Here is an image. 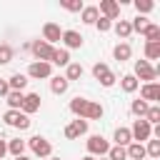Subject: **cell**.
Wrapping results in <instances>:
<instances>
[{
    "label": "cell",
    "mask_w": 160,
    "mask_h": 160,
    "mask_svg": "<svg viewBox=\"0 0 160 160\" xmlns=\"http://www.w3.org/2000/svg\"><path fill=\"white\" fill-rule=\"evenodd\" d=\"M132 5H135V10H138V15H148V12H152V8H155L152 0H132Z\"/></svg>",
    "instance_id": "36"
},
{
    "label": "cell",
    "mask_w": 160,
    "mask_h": 160,
    "mask_svg": "<svg viewBox=\"0 0 160 160\" xmlns=\"http://www.w3.org/2000/svg\"><path fill=\"white\" fill-rule=\"evenodd\" d=\"M38 110H40V95H38V92H25V100H22L20 112H25V115L30 118V115L38 112Z\"/></svg>",
    "instance_id": "14"
},
{
    "label": "cell",
    "mask_w": 160,
    "mask_h": 160,
    "mask_svg": "<svg viewBox=\"0 0 160 160\" xmlns=\"http://www.w3.org/2000/svg\"><path fill=\"white\" fill-rule=\"evenodd\" d=\"M50 80L52 78V65L50 62H40V60H32L30 68H28V80Z\"/></svg>",
    "instance_id": "7"
},
{
    "label": "cell",
    "mask_w": 160,
    "mask_h": 160,
    "mask_svg": "<svg viewBox=\"0 0 160 160\" xmlns=\"http://www.w3.org/2000/svg\"><path fill=\"white\" fill-rule=\"evenodd\" d=\"M5 155H8V140H5V138H0V160H2Z\"/></svg>",
    "instance_id": "41"
},
{
    "label": "cell",
    "mask_w": 160,
    "mask_h": 160,
    "mask_svg": "<svg viewBox=\"0 0 160 160\" xmlns=\"http://www.w3.org/2000/svg\"><path fill=\"white\" fill-rule=\"evenodd\" d=\"M102 115H105L102 105H100V102H92V100H90V105H88V110H85V120H100Z\"/></svg>",
    "instance_id": "27"
},
{
    "label": "cell",
    "mask_w": 160,
    "mask_h": 160,
    "mask_svg": "<svg viewBox=\"0 0 160 160\" xmlns=\"http://www.w3.org/2000/svg\"><path fill=\"white\" fill-rule=\"evenodd\" d=\"M148 25H150V20H148L145 15H138L135 20H130V28H132V32H140V35L148 30Z\"/></svg>",
    "instance_id": "32"
},
{
    "label": "cell",
    "mask_w": 160,
    "mask_h": 160,
    "mask_svg": "<svg viewBox=\"0 0 160 160\" xmlns=\"http://www.w3.org/2000/svg\"><path fill=\"white\" fill-rule=\"evenodd\" d=\"M82 72H85V68H82L80 62H70V65L65 68V75H62V78H65L68 82H72V80H80Z\"/></svg>",
    "instance_id": "23"
},
{
    "label": "cell",
    "mask_w": 160,
    "mask_h": 160,
    "mask_svg": "<svg viewBox=\"0 0 160 160\" xmlns=\"http://www.w3.org/2000/svg\"><path fill=\"white\" fill-rule=\"evenodd\" d=\"M25 140H20V138H12V140H8V152L12 155V158H18V155H25Z\"/></svg>",
    "instance_id": "26"
},
{
    "label": "cell",
    "mask_w": 160,
    "mask_h": 160,
    "mask_svg": "<svg viewBox=\"0 0 160 160\" xmlns=\"http://www.w3.org/2000/svg\"><path fill=\"white\" fill-rule=\"evenodd\" d=\"M140 100H145L148 105L158 102V100H160V85H158V82H145V85L140 88Z\"/></svg>",
    "instance_id": "12"
},
{
    "label": "cell",
    "mask_w": 160,
    "mask_h": 160,
    "mask_svg": "<svg viewBox=\"0 0 160 160\" xmlns=\"http://www.w3.org/2000/svg\"><path fill=\"white\" fill-rule=\"evenodd\" d=\"M88 105H90V100L78 95V98L70 100V112H72L75 118H82V120H85V110H88Z\"/></svg>",
    "instance_id": "16"
},
{
    "label": "cell",
    "mask_w": 160,
    "mask_h": 160,
    "mask_svg": "<svg viewBox=\"0 0 160 160\" xmlns=\"http://www.w3.org/2000/svg\"><path fill=\"white\" fill-rule=\"evenodd\" d=\"M98 18H100L98 5H85V8L80 10V20H82L85 25H95V22H98Z\"/></svg>",
    "instance_id": "17"
},
{
    "label": "cell",
    "mask_w": 160,
    "mask_h": 160,
    "mask_svg": "<svg viewBox=\"0 0 160 160\" xmlns=\"http://www.w3.org/2000/svg\"><path fill=\"white\" fill-rule=\"evenodd\" d=\"M72 60H70V52L65 50V48H55V52H52V60H50V65H58V68H68Z\"/></svg>",
    "instance_id": "18"
},
{
    "label": "cell",
    "mask_w": 160,
    "mask_h": 160,
    "mask_svg": "<svg viewBox=\"0 0 160 160\" xmlns=\"http://www.w3.org/2000/svg\"><path fill=\"white\" fill-rule=\"evenodd\" d=\"M158 72H160V68H152L148 60H135V80L140 82L142 80V85L145 82H155V78H158Z\"/></svg>",
    "instance_id": "1"
},
{
    "label": "cell",
    "mask_w": 160,
    "mask_h": 160,
    "mask_svg": "<svg viewBox=\"0 0 160 160\" xmlns=\"http://www.w3.org/2000/svg\"><path fill=\"white\" fill-rule=\"evenodd\" d=\"M12 58H15V50H12V45H8V42H0V65H8V62H12Z\"/></svg>",
    "instance_id": "31"
},
{
    "label": "cell",
    "mask_w": 160,
    "mask_h": 160,
    "mask_svg": "<svg viewBox=\"0 0 160 160\" xmlns=\"http://www.w3.org/2000/svg\"><path fill=\"white\" fill-rule=\"evenodd\" d=\"M60 5L65 8V10H70V12H80L85 5H82V0H60Z\"/></svg>",
    "instance_id": "38"
},
{
    "label": "cell",
    "mask_w": 160,
    "mask_h": 160,
    "mask_svg": "<svg viewBox=\"0 0 160 160\" xmlns=\"http://www.w3.org/2000/svg\"><path fill=\"white\" fill-rule=\"evenodd\" d=\"M145 155L152 158V160H160V140L158 138H150L148 145H145Z\"/></svg>",
    "instance_id": "30"
},
{
    "label": "cell",
    "mask_w": 160,
    "mask_h": 160,
    "mask_svg": "<svg viewBox=\"0 0 160 160\" xmlns=\"http://www.w3.org/2000/svg\"><path fill=\"white\" fill-rule=\"evenodd\" d=\"M105 158H108V160H128V152H125V148H120V145H110V150H108Z\"/></svg>",
    "instance_id": "37"
},
{
    "label": "cell",
    "mask_w": 160,
    "mask_h": 160,
    "mask_svg": "<svg viewBox=\"0 0 160 160\" xmlns=\"http://www.w3.org/2000/svg\"><path fill=\"white\" fill-rule=\"evenodd\" d=\"M112 140H115V145H120V148H128V145L132 142L130 128H118V130L112 132Z\"/></svg>",
    "instance_id": "22"
},
{
    "label": "cell",
    "mask_w": 160,
    "mask_h": 160,
    "mask_svg": "<svg viewBox=\"0 0 160 160\" xmlns=\"http://www.w3.org/2000/svg\"><path fill=\"white\" fill-rule=\"evenodd\" d=\"M92 75H95V80H98L102 88H112V85H115V80H118V78H115V72H112L105 62H95V65H92Z\"/></svg>",
    "instance_id": "8"
},
{
    "label": "cell",
    "mask_w": 160,
    "mask_h": 160,
    "mask_svg": "<svg viewBox=\"0 0 160 160\" xmlns=\"http://www.w3.org/2000/svg\"><path fill=\"white\" fill-rule=\"evenodd\" d=\"M80 160H95V158H92V155H85V158H80Z\"/></svg>",
    "instance_id": "43"
},
{
    "label": "cell",
    "mask_w": 160,
    "mask_h": 160,
    "mask_svg": "<svg viewBox=\"0 0 160 160\" xmlns=\"http://www.w3.org/2000/svg\"><path fill=\"white\" fill-rule=\"evenodd\" d=\"M28 82H30V80H28V75H22V72H12V75L8 78L10 90H20V92H22V90L28 88Z\"/></svg>",
    "instance_id": "21"
},
{
    "label": "cell",
    "mask_w": 160,
    "mask_h": 160,
    "mask_svg": "<svg viewBox=\"0 0 160 160\" xmlns=\"http://www.w3.org/2000/svg\"><path fill=\"white\" fill-rule=\"evenodd\" d=\"M112 58H115L118 62H128V60L132 58V48H130V42H118V45L112 48Z\"/></svg>",
    "instance_id": "15"
},
{
    "label": "cell",
    "mask_w": 160,
    "mask_h": 160,
    "mask_svg": "<svg viewBox=\"0 0 160 160\" xmlns=\"http://www.w3.org/2000/svg\"><path fill=\"white\" fill-rule=\"evenodd\" d=\"M95 160H108V158H95Z\"/></svg>",
    "instance_id": "44"
},
{
    "label": "cell",
    "mask_w": 160,
    "mask_h": 160,
    "mask_svg": "<svg viewBox=\"0 0 160 160\" xmlns=\"http://www.w3.org/2000/svg\"><path fill=\"white\" fill-rule=\"evenodd\" d=\"M98 12H100V18L118 20V18H120V2H115V0H100Z\"/></svg>",
    "instance_id": "11"
},
{
    "label": "cell",
    "mask_w": 160,
    "mask_h": 160,
    "mask_svg": "<svg viewBox=\"0 0 160 160\" xmlns=\"http://www.w3.org/2000/svg\"><path fill=\"white\" fill-rule=\"evenodd\" d=\"M130 135H132V142H148L150 138H152V125L150 122H145L142 118L140 120H135L132 122V128H130Z\"/></svg>",
    "instance_id": "6"
},
{
    "label": "cell",
    "mask_w": 160,
    "mask_h": 160,
    "mask_svg": "<svg viewBox=\"0 0 160 160\" xmlns=\"http://www.w3.org/2000/svg\"><path fill=\"white\" fill-rule=\"evenodd\" d=\"M112 30H115V35H118L120 40H128V38L132 35L130 20H115V22H112Z\"/></svg>",
    "instance_id": "20"
},
{
    "label": "cell",
    "mask_w": 160,
    "mask_h": 160,
    "mask_svg": "<svg viewBox=\"0 0 160 160\" xmlns=\"http://www.w3.org/2000/svg\"><path fill=\"white\" fill-rule=\"evenodd\" d=\"M148 108H150V105H148L145 100H132V105H130V112H132V115H135V118L140 120V118H145Z\"/></svg>",
    "instance_id": "34"
},
{
    "label": "cell",
    "mask_w": 160,
    "mask_h": 160,
    "mask_svg": "<svg viewBox=\"0 0 160 160\" xmlns=\"http://www.w3.org/2000/svg\"><path fill=\"white\" fill-rule=\"evenodd\" d=\"M95 28H98L100 32H108V30H112V20H108V18H98Z\"/></svg>",
    "instance_id": "39"
},
{
    "label": "cell",
    "mask_w": 160,
    "mask_h": 160,
    "mask_svg": "<svg viewBox=\"0 0 160 160\" xmlns=\"http://www.w3.org/2000/svg\"><path fill=\"white\" fill-rule=\"evenodd\" d=\"M30 52H32L35 60L50 62V60H52V52H55V45H48L45 40H32V42H30Z\"/></svg>",
    "instance_id": "4"
},
{
    "label": "cell",
    "mask_w": 160,
    "mask_h": 160,
    "mask_svg": "<svg viewBox=\"0 0 160 160\" xmlns=\"http://www.w3.org/2000/svg\"><path fill=\"white\" fill-rule=\"evenodd\" d=\"M142 38H145V42H160V25L158 22H150L148 30L142 32Z\"/></svg>",
    "instance_id": "28"
},
{
    "label": "cell",
    "mask_w": 160,
    "mask_h": 160,
    "mask_svg": "<svg viewBox=\"0 0 160 160\" xmlns=\"http://www.w3.org/2000/svg\"><path fill=\"white\" fill-rule=\"evenodd\" d=\"M10 92V85H8V80L5 78H0V98H5Z\"/></svg>",
    "instance_id": "40"
},
{
    "label": "cell",
    "mask_w": 160,
    "mask_h": 160,
    "mask_svg": "<svg viewBox=\"0 0 160 160\" xmlns=\"http://www.w3.org/2000/svg\"><path fill=\"white\" fill-rule=\"evenodd\" d=\"M5 100H8V110H20L22 108V100H25V92H20V90H10L8 95H5Z\"/></svg>",
    "instance_id": "24"
},
{
    "label": "cell",
    "mask_w": 160,
    "mask_h": 160,
    "mask_svg": "<svg viewBox=\"0 0 160 160\" xmlns=\"http://www.w3.org/2000/svg\"><path fill=\"white\" fill-rule=\"evenodd\" d=\"M60 42H62V45H65V50L70 52V50H78V48H82L85 38H82L78 30H62V38H60Z\"/></svg>",
    "instance_id": "9"
},
{
    "label": "cell",
    "mask_w": 160,
    "mask_h": 160,
    "mask_svg": "<svg viewBox=\"0 0 160 160\" xmlns=\"http://www.w3.org/2000/svg\"><path fill=\"white\" fill-rule=\"evenodd\" d=\"M142 120H145V122H150V125H160V105H150Z\"/></svg>",
    "instance_id": "35"
},
{
    "label": "cell",
    "mask_w": 160,
    "mask_h": 160,
    "mask_svg": "<svg viewBox=\"0 0 160 160\" xmlns=\"http://www.w3.org/2000/svg\"><path fill=\"white\" fill-rule=\"evenodd\" d=\"M2 120H5V125L15 128V130H28L30 128V118L25 112H20V110H5L2 112Z\"/></svg>",
    "instance_id": "5"
},
{
    "label": "cell",
    "mask_w": 160,
    "mask_h": 160,
    "mask_svg": "<svg viewBox=\"0 0 160 160\" xmlns=\"http://www.w3.org/2000/svg\"><path fill=\"white\" fill-rule=\"evenodd\" d=\"M85 132H88V120H82V118H75L72 122L65 125V138H68V140H78V138L85 135Z\"/></svg>",
    "instance_id": "10"
},
{
    "label": "cell",
    "mask_w": 160,
    "mask_h": 160,
    "mask_svg": "<svg viewBox=\"0 0 160 160\" xmlns=\"http://www.w3.org/2000/svg\"><path fill=\"white\" fill-rule=\"evenodd\" d=\"M120 88H122L125 92H135V90L140 88V82H138L135 75L130 72V75H122V78H120Z\"/></svg>",
    "instance_id": "29"
},
{
    "label": "cell",
    "mask_w": 160,
    "mask_h": 160,
    "mask_svg": "<svg viewBox=\"0 0 160 160\" xmlns=\"http://www.w3.org/2000/svg\"><path fill=\"white\" fill-rule=\"evenodd\" d=\"M15 160H30V158H28V155H18Z\"/></svg>",
    "instance_id": "42"
},
{
    "label": "cell",
    "mask_w": 160,
    "mask_h": 160,
    "mask_svg": "<svg viewBox=\"0 0 160 160\" xmlns=\"http://www.w3.org/2000/svg\"><path fill=\"white\" fill-rule=\"evenodd\" d=\"M68 88H70V82H68L62 75H52V78H50V90H52V95H65Z\"/></svg>",
    "instance_id": "19"
},
{
    "label": "cell",
    "mask_w": 160,
    "mask_h": 160,
    "mask_svg": "<svg viewBox=\"0 0 160 160\" xmlns=\"http://www.w3.org/2000/svg\"><path fill=\"white\" fill-rule=\"evenodd\" d=\"M25 145L32 150V155H35V158H50V155H52V145H50V140H48V138H42V135H32Z\"/></svg>",
    "instance_id": "3"
},
{
    "label": "cell",
    "mask_w": 160,
    "mask_h": 160,
    "mask_svg": "<svg viewBox=\"0 0 160 160\" xmlns=\"http://www.w3.org/2000/svg\"><path fill=\"white\" fill-rule=\"evenodd\" d=\"M50 160H60V158H50Z\"/></svg>",
    "instance_id": "45"
},
{
    "label": "cell",
    "mask_w": 160,
    "mask_h": 160,
    "mask_svg": "<svg viewBox=\"0 0 160 160\" xmlns=\"http://www.w3.org/2000/svg\"><path fill=\"white\" fill-rule=\"evenodd\" d=\"M85 148H88V155H92V158H105L108 150H110V142H108L102 135H90V138L85 140Z\"/></svg>",
    "instance_id": "2"
},
{
    "label": "cell",
    "mask_w": 160,
    "mask_h": 160,
    "mask_svg": "<svg viewBox=\"0 0 160 160\" xmlns=\"http://www.w3.org/2000/svg\"><path fill=\"white\" fill-rule=\"evenodd\" d=\"M60 38H62V30H60L58 22H45V25H42V40H45L48 45L60 42Z\"/></svg>",
    "instance_id": "13"
},
{
    "label": "cell",
    "mask_w": 160,
    "mask_h": 160,
    "mask_svg": "<svg viewBox=\"0 0 160 160\" xmlns=\"http://www.w3.org/2000/svg\"><path fill=\"white\" fill-rule=\"evenodd\" d=\"M125 152H128V160H145L148 158L145 155V145H140V142H130L125 148Z\"/></svg>",
    "instance_id": "25"
},
{
    "label": "cell",
    "mask_w": 160,
    "mask_h": 160,
    "mask_svg": "<svg viewBox=\"0 0 160 160\" xmlns=\"http://www.w3.org/2000/svg\"><path fill=\"white\" fill-rule=\"evenodd\" d=\"M145 60H160V42H145Z\"/></svg>",
    "instance_id": "33"
}]
</instances>
